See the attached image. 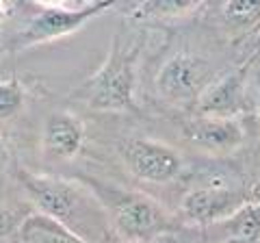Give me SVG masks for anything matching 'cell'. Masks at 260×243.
Here are the masks:
<instances>
[{
	"mask_svg": "<svg viewBox=\"0 0 260 243\" xmlns=\"http://www.w3.org/2000/svg\"><path fill=\"white\" fill-rule=\"evenodd\" d=\"M18 180L26 191V198L35 204L37 213L54 217L85 241H89L87 232L111 228L102 202L85 183L52 174H32L26 169H18Z\"/></svg>",
	"mask_w": 260,
	"mask_h": 243,
	"instance_id": "6da1fadb",
	"label": "cell"
},
{
	"mask_svg": "<svg viewBox=\"0 0 260 243\" xmlns=\"http://www.w3.org/2000/svg\"><path fill=\"white\" fill-rule=\"evenodd\" d=\"M95 198L102 202L107 210L111 230L124 243H150L160 234L174 228V220L167 208L158 204L154 198L137 191H124L111 187L107 183L83 178Z\"/></svg>",
	"mask_w": 260,
	"mask_h": 243,
	"instance_id": "7a4b0ae2",
	"label": "cell"
},
{
	"mask_svg": "<svg viewBox=\"0 0 260 243\" xmlns=\"http://www.w3.org/2000/svg\"><path fill=\"white\" fill-rule=\"evenodd\" d=\"M139 50L141 44H126L115 35L104 63L76 89L74 98L95 111H135Z\"/></svg>",
	"mask_w": 260,
	"mask_h": 243,
	"instance_id": "3957f363",
	"label": "cell"
},
{
	"mask_svg": "<svg viewBox=\"0 0 260 243\" xmlns=\"http://www.w3.org/2000/svg\"><path fill=\"white\" fill-rule=\"evenodd\" d=\"M109 9H113L111 0H87L80 5L35 3V13H30L26 24L11 37V46L30 48L68 37Z\"/></svg>",
	"mask_w": 260,
	"mask_h": 243,
	"instance_id": "277c9868",
	"label": "cell"
},
{
	"mask_svg": "<svg viewBox=\"0 0 260 243\" xmlns=\"http://www.w3.org/2000/svg\"><path fill=\"white\" fill-rule=\"evenodd\" d=\"M208 61L193 52H178L162 63L156 74V92L169 104H198L200 96L213 83Z\"/></svg>",
	"mask_w": 260,
	"mask_h": 243,
	"instance_id": "5b68a950",
	"label": "cell"
},
{
	"mask_svg": "<svg viewBox=\"0 0 260 243\" xmlns=\"http://www.w3.org/2000/svg\"><path fill=\"white\" fill-rule=\"evenodd\" d=\"M119 155L130 174L152 185L172 183L182 169L180 152L156 139H126Z\"/></svg>",
	"mask_w": 260,
	"mask_h": 243,
	"instance_id": "8992f818",
	"label": "cell"
},
{
	"mask_svg": "<svg viewBox=\"0 0 260 243\" xmlns=\"http://www.w3.org/2000/svg\"><path fill=\"white\" fill-rule=\"evenodd\" d=\"M241 204H245V200L237 189L228 187L225 183H206L186 191L182 198V213L186 220L198 224H219Z\"/></svg>",
	"mask_w": 260,
	"mask_h": 243,
	"instance_id": "52a82bcc",
	"label": "cell"
},
{
	"mask_svg": "<svg viewBox=\"0 0 260 243\" xmlns=\"http://www.w3.org/2000/svg\"><path fill=\"white\" fill-rule=\"evenodd\" d=\"M184 135L193 145L210 155H228L245 141V131L237 117L198 115L184 124Z\"/></svg>",
	"mask_w": 260,
	"mask_h": 243,
	"instance_id": "ba28073f",
	"label": "cell"
},
{
	"mask_svg": "<svg viewBox=\"0 0 260 243\" xmlns=\"http://www.w3.org/2000/svg\"><path fill=\"white\" fill-rule=\"evenodd\" d=\"M245 76L247 68H241L215 78L195 104L198 115L237 117L245 109Z\"/></svg>",
	"mask_w": 260,
	"mask_h": 243,
	"instance_id": "9c48e42d",
	"label": "cell"
},
{
	"mask_svg": "<svg viewBox=\"0 0 260 243\" xmlns=\"http://www.w3.org/2000/svg\"><path fill=\"white\" fill-rule=\"evenodd\" d=\"M85 143V124L72 111H52L42 133V145L46 157L54 161L74 159Z\"/></svg>",
	"mask_w": 260,
	"mask_h": 243,
	"instance_id": "30bf717a",
	"label": "cell"
},
{
	"mask_svg": "<svg viewBox=\"0 0 260 243\" xmlns=\"http://www.w3.org/2000/svg\"><path fill=\"white\" fill-rule=\"evenodd\" d=\"M22 243H89L65 224L44 213H32L20 224Z\"/></svg>",
	"mask_w": 260,
	"mask_h": 243,
	"instance_id": "8fae6325",
	"label": "cell"
},
{
	"mask_svg": "<svg viewBox=\"0 0 260 243\" xmlns=\"http://www.w3.org/2000/svg\"><path fill=\"white\" fill-rule=\"evenodd\" d=\"M221 226L223 243H258L260 241V202H245Z\"/></svg>",
	"mask_w": 260,
	"mask_h": 243,
	"instance_id": "7c38bea8",
	"label": "cell"
},
{
	"mask_svg": "<svg viewBox=\"0 0 260 243\" xmlns=\"http://www.w3.org/2000/svg\"><path fill=\"white\" fill-rule=\"evenodd\" d=\"M221 15L232 33L249 35L260 28V0H230L221 7Z\"/></svg>",
	"mask_w": 260,
	"mask_h": 243,
	"instance_id": "4fadbf2b",
	"label": "cell"
},
{
	"mask_svg": "<svg viewBox=\"0 0 260 243\" xmlns=\"http://www.w3.org/2000/svg\"><path fill=\"white\" fill-rule=\"evenodd\" d=\"M193 0H154V3H139L130 9V15L137 20H172L184 18L198 9Z\"/></svg>",
	"mask_w": 260,
	"mask_h": 243,
	"instance_id": "5bb4252c",
	"label": "cell"
},
{
	"mask_svg": "<svg viewBox=\"0 0 260 243\" xmlns=\"http://www.w3.org/2000/svg\"><path fill=\"white\" fill-rule=\"evenodd\" d=\"M24 107V87L18 78L0 80V119L15 117Z\"/></svg>",
	"mask_w": 260,
	"mask_h": 243,
	"instance_id": "9a60e30c",
	"label": "cell"
},
{
	"mask_svg": "<svg viewBox=\"0 0 260 243\" xmlns=\"http://www.w3.org/2000/svg\"><path fill=\"white\" fill-rule=\"evenodd\" d=\"M20 220L18 215H15V210L0 204V239L9 237V234H13L15 230H20Z\"/></svg>",
	"mask_w": 260,
	"mask_h": 243,
	"instance_id": "2e32d148",
	"label": "cell"
},
{
	"mask_svg": "<svg viewBox=\"0 0 260 243\" xmlns=\"http://www.w3.org/2000/svg\"><path fill=\"white\" fill-rule=\"evenodd\" d=\"M7 159H9V152H7V145L3 141V137H0V165L7 163Z\"/></svg>",
	"mask_w": 260,
	"mask_h": 243,
	"instance_id": "e0dca14e",
	"label": "cell"
},
{
	"mask_svg": "<svg viewBox=\"0 0 260 243\" xmlns=\"http://www.w3.org/2000/svg\"><path fill=\"white\" fill-rule=\"evenodd\" d=\"M9 11H11V7L7 5V3H3V0H0V22H3L7 15H9Z\"/></svg>",
	"mask_w": 260,
	"mask_h": 243,
	"instance_id": "ac0fdd59",
	"label": "cell"
},
{
	"mask_svg": "<svg viewBox=\"0 0 260 243\" xmlns=\"http://www.w3.org/2000/svg\"><path fill=\"white\" fill-rule=\"evenodd\" d=\"M256 111H258V119H260V85H258V107H256Z\"/></svg>",
	"mask_w": 260,
	"mask_h": 243,
	"instance_id": "d6986e66",
	"label": "cell"
}]
</instances>
